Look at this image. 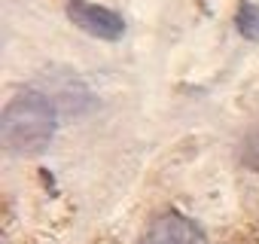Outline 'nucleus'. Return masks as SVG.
<instances>
[{
  "instance_id": "f257e3e1",
  "label": "nucleus",
  "mask_w": 259,
  "mask_h": 244,
  "mask_svg": "<svg viewBox=\"0 0 259 244\" xmlns=\"http://www.w3.org/2000/svg\"><path fill=\"white\" fill-rule=\"evenodd\" d=\"M58 129L55 107L40 92H19L10 98L0 119V135L4 147L13 156H37L52 144V135Z\"/></svg>"
},
{
  "instance_id": "f03ea898",
  "label": "nucleus",
  "mask_w": 259,
  "mask_h": 244,
  "mask_svg": "<svg viewBox=\"0 0 259 244\" xmlns=\"http://www.w3.org/2000/svg\"><path fill=\"white\" fill-rule=\"evenodd\" d=\"M64 10H67V19H70L79 31H85V34H92V37H98V40L113 43V40H119V37L125 34V19H122L119 13L107 10V7L89 4V0H67Z\"/></svg>"
},
{
  "instance_id": "7ed1b4c3",
  "label": "nucleus",
  "mask_w": 259,
  "mask_h": 244,
  "mask_svg": "<svg viewBox=\"0 0 259 244\" xmlns=\"http://www.w3.org/2000/svg\"><path fill=\"white\" fill-rule=\"evenodd\" d=\"M138 244H207V235L189 217L168 211L147 226V232L141 235Z\"/></svg>"
},
{
  "instance_id": "20e7f679",
  "label": "nucleus",
  "mask_w": 259,
  "mask_h": 244,
  "mask_svg": "<svg viewBox=\"0 0 259 244\" xmlns=\"http://www.w3.org/2000/svg\"><path fill=\"white\" fill-rule=\"evenodd\" d=\"M238 31H241V37H247V40H253V43H259V7L256 4H241V10H238Z\"/></svg>"
},
{
  "instance_id": "39448f33",
  "label": "nucleus",
  "mask_w": 259,
  "mask_h": 244,
  "mask_svg": "<svg viewBox=\"0 0 259 244\" xmlns=\"http://www.w3.org/2000/svg\"><path fill=\"white\" fill-rule=\"evenodd\" d=\"M244 162H247L253 171H259V132L247 141V147H244Z\"/></svg>"
}]
</instances>
